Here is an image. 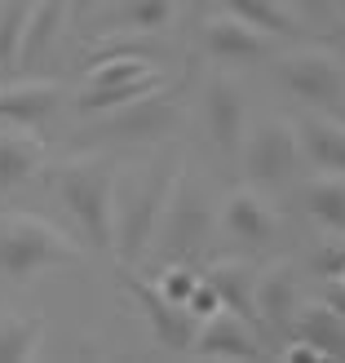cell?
<instances>
[{
    "instance_id": "34",
    "label": "cell",
    "mask_w": 345,
    "mask_h": 363,
    "mask_svg": "<svg viewBox=\"0 0 345 363\" xmlns=\"http://www.w3.org/2000/svg\"><path fill=\"white\" fill-rule=\"evenodd\" d=\"M341 120H345V116H341Z\"/></svg>"
},
{
    "instance_id": "6",
    "label": "cell",
    "mask_w": 345,
    "mask_h": 363,
    "mask_svg": "<svg viewBox=\"0 0 345 363\" xmlns=\"http://www.w3.org/2000/svg\"><path fill=\"white\" fill-rule=\"evenodd\" d=\"M204 230H208L204 204L195 199V191L186 195V182L177 177V186H173L169 204H164V217H159V226H155L151 248H159V257H169V262H181L204 244Z\"/></svg>"
},
{
    "instance_id": "12",
    "label": "cell",
    "mask_w": 345,
    "mask_h": 363,
    "mask_svg": "<svg viewBox=\"0 0 345 363\" xmlns=\"http://www.w3.org/2000/svg\"><path fill=\"white\" fill-rule=\"evenodd\" d=\"M301 311V293H297V270L293 266H270L257 275V319L275 333H288Z\"/></svg>"
},
{
    "instance_id": "29",
    "label": "cell",
    "mask_w": 345,
    "mask_h": 363,
    "mask_svg": "<svg viewBox=\"0 0 345 363\" xmlns=\"http://www.w3.org/2000/svg\"><path fill=\"white\" fill-rule=\"evenodd\" d=\"M283 359H288V363H328V354H323L319 346H310L305 337H301V341H293V346L283 350Z\"/></svg>"
},
{
    "instance_id": "26",
    "label": "cell",
    "mask_w": 345,
    "mask_h": 363,
    "mask_svg": "<svg viewBox=\"0 0 345 363\" xmlns=\"http://www.w3.org/2000/svg\"><path fill=\"white\" fill-rule=\"evenodd\" d=\"M177 18V0H129L124 5V23L133 31H164Z\"/></svg>"
},
{
    "instance_id": "33",
    "label": "cell",
    "mask_w": 345,
    "mask_h": 363,
    "mask_svg": "<svg viewBox=\"0 0 345 363\" xmlns=\"http://www.w3.org/2000/svg\"><path fill=\"white\" fill-rule=\"evenodd\" d=\"M89 5H98V0H80V9H89Z\"/></svg>"
},
{
    "instance_id": "30",
    "label": "cell",
    "mask_w": 345,
    "mask_h": 363,
    "mask_svg": "<svg viewBox=\"0 0 345 363\" xmlns=\"http://www.w3.org/2000/svg\"><path fill=\"white\" fill-rule=\"evenodd\" d=\"M341 266H345V244H328L319 252V270H323V275H336Z\"/></svg>"
},
{
    "instance_id": "20",
    "label": "cell",
    "mask_w": 345,
    "mask_h": 363,
    "mask_svg": "<svg viewBox=\"0 0 345 363\" xmlns=\"http://www.w3.org/2000/svg\"><path fill=\"white\" fill-rule=\"evenodd\" d=\"M40 164V138L31 129L18 133H0V191H13L35 173Z\"/></svg>"
},
{
    "instance_id": "31",
    "label": "cell",
    "mask_w": 345,
    "mask_h": 363,
    "mask_svg": "<svg viewBox=\"0 0 345 363\" xmlns=\"http://www.w3.org/2000/svg\"><path fill=\"white\" fill-rule=\"evenodd\" d=\"M297 5H301V9H305V13H319V9H323V5H328V0H297Z\"/></svg>"
},
{
    "instance_id": "22",
    "label": "cell",
    "mask_w": 345,
    "mask_h": 363,
    "mask_svg": "<svg viewBox=\"0 0 345 363\" xmlns=\"http://www.w3.org/2000/svg\"><path fill=\"white\" fill-rule=\"evenodd\" d=\"M159 84H164L159 71H155V76H142V80H129V84H89L76 102H80V111H89V116H106V111H115V106L133 102V98H147L151 89H159Z\"/></svg>"
},
{
    "instance_id": "3",
    "label": "cell",
    "mask_w": 345,
    "mask_h": 363,
    "mask_svg": "<svg viewBox=\"0 0 345 363\" xmlns=\"http://www.w3.org/2000/svg\"><path fill=\"white\" fill-rule=\"evenodd\" d=\"M177 177L181 173H164V177L151 173V177H137V182L115 177V235H111V244L120 248V257L129 266L142 262V252L151 248L155 226L164 217V204L177 186Z\"/></svg>"
},
{
    "instance_id": "14",
    "label": "cell",
    "mask_w": 345,
    "mask_h": 363,
    "mask_svg": "<svg viewBox=\"0 0 345 363\" xmlns=\"http://www.w3.org/2000/svg\"><path fill=\"white\" fill-rule=\"evenodd\" d=\"M204 279L217 288L222 311L239 315V319H248V323H261V319H257V270H252L248 262H217Z\"/></svg>"
},
{
    "instance_id": "16",
    "label": "cell",
    "mask_w": 345,
    "mask_h": 363,
    "mask_svg": "<svg viewBox=\"0 0 345 363\" xmlns=\"http://www.w3.org/2000/svg\"><path fill=\"white\" fill-rule=\"evenodd\" d=\"M62 23H67V0H31L27 23H23V45H18V67L40 62V53L58 40Z\"/></svg>"
},
{
    "instance_id": "1",
    "label": "cell",
    "mask_w": 345,
    "mask_h": 363,
    "mask_svg": "<svg viewBox=\"0 0 345 363\" xmlns=\"http://www.w3.org/2000/svg\"><path fill=\"white\" fill-rule=\"evenodd\" d=\"M80 257L84 248L35 213H13L0 222V275L9 279H31L49 266H71Z\"/></svg>"
},
{
    "instance_id": "25",
    "label": "cell",
    "mask_w": 345,
    "mask_h": 363,
    "mask_svg": "<svg viewBox=\"0 0 345 363\" xmlns=\"http://www.w3.org/2000/svg\"><path fill=\"white\" fill-rule=\"evenodd\" d=\"M27 9H31V0H5V9H0V71L18 67V45H23Z\"/></svg>"
},
{
    "instance_id": "9",
    "label": "cell",
    "mask_w": 345,
    "mask_h": 363,
    "mask_svg": "<svg viewBox=\"0 0 345 363\" xmlns=\"http://www.w3.org/2000/svg\"><path fill=\"white\" fill-rule=\"evenodd\" d=\"M204 124H208V138L222 151H239L244 129H248V106L234 80L217 76L204 84Z\"/></svg>"
},
{
    "instance_id": "17",
    "label": "cell",
    "mask_w": 345,
    "mask_h": 363,
    "mask_svg": "<svg viewBox=\"0 0 345 363\" xmlns=\"http://www.w3.org/2000/svg\"><path fill=\"white\" fill-rule=\"evenodd\" d=\"M222 222H226V230L234 240H244V244H266L270 235H275V213H270L252 191H234L226 199Z\"/></svg>"
},
{
    "instance_id": "23",
    "label": "cell",
    "mask_w": 345,
    "mask_h": 363,
    "mask_svg": "<svg viewBox=\"0 0 345 363\" xmlns=\"http://www.w3.org/2000/svg\"><path fill=\"white\" fill-rule=\"evenodd\" d=\"M40 319H0V363H27L40 354Z\"/></svg>"
},
{
    "instance_id": "10",
    "label": "cell",
    "mask_w": 345,
    "mask_h": 363,
    "mask_svg": "<svg viewBox=\"0 0 345 363\" xmlns=\"http://www.w3.org/2000/svg\"><path fill=\"white\" fill-rule=\"evenodd\" d=\"M173 120H177V102L164 94V84H159L147 98H133V102L115 106V111H106L102 129L111 138H159Z\"/></svg>"
},
{
    "instance_id": "27",
    "label": "cell",
    "mask_w": 345,
    "mask_h": 363,
    "mask_svg": "<svg viewBox=\"0 0 345 363\" xmlns=\"http://www.w3.org/2000/svg\"><path fill=\"white\" fill-rule=\"evenodd\" d=\"M199 284V275L191 266H181V262H173V266H164V275L155 279V288L159 293H164L173 306H186V297H191V288Z\"/></svg>"
},
{
    "instance_id": "15",
    "label": "cell",
    "mask_w": 345,
    "mask_h": 363,
    "mask_svg": "<svg viewBox=\"0 0 345 363\" xmlns=\"http://www.w3.org/2000/svg\"><path fill=\"white\" fill-rule=\"evenodd\" d=\"M297 138H301V155L310 160L319 173H341L345 177V120L310 116L297 129Z\"/></svg>"
},
{
    "instance_id": "5",
    "label": "cell",
    "mask_w": 345,
    "mask_h": 363,
    "mask_svg": "<svg viewBox=\"0 0 345 363\" xmlns=\"http://www.w3.org/2000/svg\"><path fill=\"white\" fill-rule=\"evenodd\" d=\"M124 288H129V297H133V306L142 311V319L151 323V333H155L159 346H164L169 354H186L191 341H195V315L186 311V306H173L155 284L137 279L133 270L124 275Z\"/></svg>"
},
{
    "instance_id": "21",
    "label": "cell",
    "mask_w": 345,
    "mask_h": 363,
    "mask_svg": "<svg viewBox=\"0 0 345 363\" xmlns=\"http://www.w3.org/2000/svg\"><path fill=\"white\" fill-rule=\"evenodd\" d=\"M222 9L244 18L248 27H257L266 35H297L301 23H297V9L288 0H222Z\"/></svg>"
},
{
    "instance_id": "13",
    "label": "cell",
    "mask_w": 345,
    "mask_h": 363,
    "mask_svg": "<svg viewBox=\"0 0 345 363\" xmlns=\"http://www.w3.org/2000/svg\"><path fill=\"white\" fill-rule=\"evenodd\" d=\"M62 89L53 80H9L0 89V120L23 124V129H40V124L53 116Z\"/></svg>"
},
{
    "instance_id": "28",
    "label": "cell",
    "mask_w": 345,
    "mask_h": 363,
    "mask_svg": "<svg viewBox=\"0 0 345 363\" xmlns=\"http://www.w3.org/2000/svg\"><path fill=\"white\" fill-rule=\"evenodd\" d=\"M186 311L195 315V319H208V315H217L222 311V297H217V288L199 275V284L191 288V297H186Z\"/></svg>"
},
{
    "instance_id": "8",
    "label": "cell",
    "mask_w": 345,
    "mask_h": 363,
    "mask_svg": "<svg viewBox=\"0 0 345 363\" xmlns=\"http://www.w3.org/2000/svg\"><path fill=\"white\" fill-rule=\"evenodd\" d=\"M195 354L199 359H234V363H252L261 359V341L252 333V323L230 315V311H217L204 319V328H195Z\"/></svg>"
},
{
    "instance_id": "18",
    "label": "cell",
    "mask_w": 345,
    "mask_h": 363,
    "mask_svg": "<svg viewBox=\"0 0 345 363\" xmlns=\"http://www.w3.org/2000/svg\"><path fill=\"white\" fill-rule=\"evenodd\" d=\"M301 204L323 230L345 235V177L341 173H319L301 186Z\"/></svg>"
},
{
    "instance_id": "7",
    "label": "cell",
    "mask_w": 345,
    "mask_h": 363,
    "mask_svg": "<svg viewBox=\"0 0 345 363\" xmlns=\"http://www.w3.org/2000/svg\"><path fill=\"white\" fill-rule=\"evenodd\" d=\"M283 84L293 89L301 102L336 106L341 94H345V71L336 67L332 53H323V49H305V53H293V58L283 62Z\"/></svg>"
},
{
    "instance_id": "19",
    "label": "cell",
    "mask_w": 345,
    "mask_h": 363,
    "mask_svg": "<svg viewBox=\"0 0 345 363\" xmlns=\"http://www.w3.org/2000/svg\"><path fill=\"white\" fill-rule=\"evenodd\" d=\"M293 323H297V337L319 346L328 359L345 363V315L341 311H332V306H301Z\"/></svg>"
},
{
    "instance_id": "2",
    "label": "cell",
    "mask_w": 345,
    "mask_h": 363,
    "mask_svg": "<svg viewBox=\"0 0 345 363\" xmlns=\"http://www.w3.org/2000/svg\"><path fill=\"white\" fill-rule=\"evenodd\" d=\"M115 177L120 173L102 160H76V164H62L53 173L58 199L94 248H111V235H115Z\"/></svg>"
},
{
    "instance_id": "32",
    "label": "cell",
    "mask_w": 345,
    "mask_h": 363,
    "mask_svg": "<svg viewBox=\"0 0 345 363\" xmlns=\"http://www.w3.org/2000/svg\"><path fill=\"white\" fill-rule=\"evenodd\" d=\"M332 284H336V288H341V293H345V266H341V270H336V275H332Z\"/></svg>"
},
{
    "instance_id": "11",
    "label": "cell",
    "mask_w": 345,
    "mask_h": 363,
    "mask_svg": "<svg viewBox=\"0 0 345 363\" xmlns=\"http://www.w3.org/2000/svg\"><path fill=\"white\" fill-rule=\"evenodd\" d=\"M204 49L222 62H257L270 53V35L248 27L234 13H213L204 18Z\"/></svg>"
},
{
    "instance_id": "4",
    "label": "cell",
    "mask_w": 345,
    "mask_h": 363,
    "mask_svg": "<svg viewBox=\"0 0 345 363\" xmlns=\"http://www.w3.org/2000/svg\"><path fill=\"white\" fill-rule=\"evenodd\" d=\"M239 151H244V173L252 182H261V186H283V182H293V173H297L301 138H297V129L288 120H266L252 133H244Z\"/></svg>"
},
{
    "instance_id": "24",
    "label": "cell",
    "mask_w": 345,
    "mask_h": 363,
    "mask_svg": "<svg viewBox=\"0 0 345 363\" xmlns=\"http://www.w3.org/2000/svg\"><path fill=\"white\" fill-rule=\"evenodd\" d=\"M159 67H151L142 53H120V58H102L89 67V84H129L142 76H155Z\"/></svg>"
}]
</instances>
